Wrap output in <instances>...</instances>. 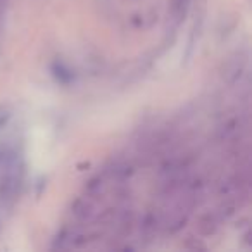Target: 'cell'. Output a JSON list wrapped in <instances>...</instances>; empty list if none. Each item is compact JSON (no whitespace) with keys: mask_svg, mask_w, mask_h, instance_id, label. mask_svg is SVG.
I'll return each mask as SVG.
<instances>
[{"mask_svg":"<svg viewBox=\"0 0 252 252\" xmlns=\"http://www.w3.org/2000/svg\"><path fill=\"white\" fill-rule=\"evenodd\" d=\"M21 189V178L16 171L7 169L0 178V202L5 206H12L19 195Z\"/></svg>","mask_w":252,"mask_h":252,"instance_id":"6da1fadb","label":"cell"},{"mask_svg":"<svg viewBox=\"0 0 252 252\" xmlns=\"http://www.w3.org/2000/svg\"><path fill=\"white\" fill-rule=\"evenodd\" d=\"M190 2L192 0H173L171 2V11H173V16H175L176 19H182L183 16L187 14V11H189L190 7Z\"/></svg>","mask_w":252,"mask_h":252,"instance_id":"7a4b0ae2","label":"cell"},{"mask_svg":"<svg viewBox=\"0 0 252 252\" xmlns=\"http://www.w3.org/2000/svg\"><path fill=\"white\" fill-rule=\"evenodd\" d=\"M0 228H2V224H0Z\"/></svg>","mask_w":252,"mask_h":252,"instance_id":"3957f363","label":"cell"}]
</instances>
